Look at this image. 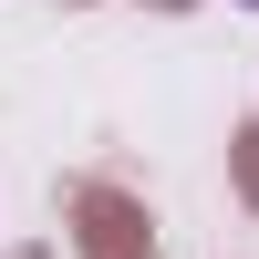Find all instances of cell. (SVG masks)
<instances>
[{
    "label": "cell",
    "mask_w": 259,
    "mask_h": 259,
    "mask_svg": "<svg viewBox=\"0 0 259 259\" xmlns=\"http://www.w3.org/2000/svg\"><path fill=\"white\" fill-rule=\"evenodd\" d=\"M249 11H259V0H249Z\"/></svg>",
    "instance_id": "1"
}]
</instances>
